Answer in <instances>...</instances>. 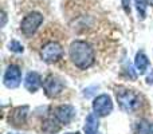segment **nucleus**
I'll return each instance as SVG.
<instances>
[{
	"mask_svg": "<svg viewBox=\"0 0 153 134\" xmlns=\"http://www.w3.org/2000/svg\"><path fill=\"white\" fill-rule=\"evenodd\" d=\"M69 55L71 62L81 70H86L93 66L95 61L94 50L93 47L85 40H75L70 44Z\"/></svg>",
	"mask_w": 153,
	"mask_h": 134,
	"instance_id": "obj_1",
	"label": "nucleus"
},
{
	"mask_svg": "<svg viewBox=\"0 0 153 134\" xmlns=\"http://www.w3.org/2000/svg\"><path fill=\"white\" fill-rule=\"evenodd\" d=\"M116 98L121 110L126 113H133L141 106V95L128 87H117Z\"/></svg>",
	"mask_w": 153,
	"mask_h": 134,
	"instance_id": "obj_2",
	"label": "nucleus"
},
{
	"mask_svg": "<svg viewBox=\"0 0 153 134\" xmlns=\"http://www.w3.org/2000/svg\"><path fill=\"white\" fill-rule=\"evenodd\" d=\"M63 56V48L58 42H48L40 50V58L43 59V62L51 64L56 63L58 61H61Z\"/></svg>",
	"mask_w": 153,
	"mask_h": 134,
	"instance_id": "obj_3",
	"label": "nucleus"
},
{
	"mask_svg": "<svg viewBox=\"0 0 153 134\" xmlns=\"http://www.w3.org/2000/svg\"><path fill=\"white\" fill-rule=\"evenodd\" d=\"M43 23V15L40 12L36 11H32L28 15L24 16V19L22 20L20 24V30L24 35L27 36H31L36 32V30L39 28V26Z\"/></svg>",
	"mask_w": 153,
	"mask_h": 134,
	"instance_id": "obj_4",
	"label": "nucleus"
},
{
	"mask_svg": "<svg viewBox=\"0 0 153 134\" xmlns=\"http://www.w3.org/2000/svg\"><path fill=\"white\" fill-rule=\"evenodd\" d=\"M65 89V83L55 75H48L43 82V90L48 98H56Z\"/></svg>",
	"mask_w": 153,
	"mask_h": 134,
	"instance_id": "obj_5",
	"label": "nucleus"
},
{
	"mask_svg": "<svg viewBox=\"0 0 153 134\" xmlns=\"http://www.w3.org/2000/svg\"><path fill=\"white\" fill-rule=\"evenodd\" d=\"M93 110L98 117H106L113 111V102L108 94L98 95L93 102Z\"/></svg>",
	"mask_w": 153,
	"mask_h": 134,
	"instance_id": "obj_6",
	"label": "nucleus"
},
{
	"mask_svg": "<svg viewBox=\"0 0 153 134\" xmlns=\"http://www.w3.org/2000/svg\"><path fill=\"white\" fill-rule=\"evenodd\" d=\"M3 82H4L5 87H8V89H16V87H19V84H20V82H22L20 68L18 66H15V64L8 66L4 73Z\"/></svg>",
	"mask_w": 153,
	"mask_h": 134,
	"instance_id": "obj_7",
	"label": "nucleus"
},
{
	"mask_svg": "<svg viewBox=\"0 0 153 134\" xmlns=\"http://www.w3.org/2000/svg\"><path fill=\"white\" fill-rule=\"evenodd\" d=\"M54 117L61 125H67L73 121L75 117V109L71 105H62L58 106L54 111Z\"/></svg>",
	"mask_w": 153,
	"mask_h": 134,
	"instance_id": "obj_8",
	"label": "nucleus"
},
{
	"mask_svg": "<svg viewBox=\"0 0 153 134\" xmlns=\"http://www.w3.org/2000/svg\"><path fill=\"white\" fill-rule=\"evenodd\" d=\"M27 113H28V106H19L15 107L12 111H10V124L13 126H22L26 124Z\"/></svg>",
	"mask_w": 153,
	"mask_h": 134,
	"instance_id": "obj_9",
	"label": "nucleus"
},
{
	"mask_svg": "<svg viewBox=\"0 0 153 134\" xmlns=\"http://www.w3.org/2000/svg\"><path fill=\"white\" fill-rule=\"evenodd\" d=\"M42 76L39 75L35 71H31L26 75V79H24V87L28 90L30 93H35L39 90V87L42 86Z\"/></svg>",
	"mask_w": 153,
	"mask_h": 134,
	"instance_id": "obj_10",
	"label": "nucleus"
},
{
	"mask_svg": "<svg viewBox=\"0 0 153 134\" xmlns=\"http://www.w3.org/2000/svg\"><path fill=\"white\" fill-rule=\"evenodd\" d=\"M97 114L91 113L87 115L86 118V124H85V133L86 134H95L98 132V127H100V122H98Z\"/></svg>",
	"mask_w": 153,
	"mask_h": 134,
	"instance_id": "obj_11",
	"label": "nucleus"
},
{
	"mask_svg": "<svg viewBox=\"0 0 153 134\" xmlns=\"http://www.w3.org/2000/svg\"><path fill=\"white\" fill-rule=\"evenodd\" d=\"M134 66H136V68H137V71H138L140 74H145V71L148 70L149 61H148L146 55L143 53V51L137 53V55H136V59H134Z\"/></svg>",
	"mask_w": 153,
	"mask_h": 134,
	"instance_id": "obj_12",
	"label": "nucleus"
},
{
	"mask_svg": "<svg viewBox=\"0 0 153 134\" xmlns=\"http://www.w3.org/2000/svg\"><path fill=\"white\" fill-rule=\"evenodd\" d=\"M59 125L61 124L56 121L55 117L51 118V119H46V121L43 122V132H45L46 134H54V133H56L59 129H61Z\"/></svg>",
	"mask_w": 153,
	"mask_h": 134,
	"instance_id": "obj_13",
	"label": "nucleus"
},
{
	"mask_svg": "<svg viewBox=\"0 0 153 134\" xmlns=\"http://www.w3.org/2000/svg\"><path fill=\"white\" fill-rule=\"evenodd\" d=\"M136 133L137 134H153V124L148 119H141L137 122L136 126Z\"/></svg>",
	"mask_w": 153,
	"mask_h": 134,
	"instance_id": "obj_14",
	"label": "nucleus"
},
{
	"mask_svg": "<svg viewBox=\"0 0 153 134\" xmlns=\"http://www.w3.org/2000/svg\"><path fill=\"white\" fill-rule=\"evenodd\" d=\"M136 1V7H137L138 15H140L141 19L145 18V7H146V0H134Z\"/></svg>",
	"mask_w": 153,
	"mask_h": 134,
	"instance_id": "obj_15",
	"label": "nucleus"
},
{
	"mask_svg": "<svg viewBox=\"0 0 153 134\" xmlns=\"http://www.w3.org/2000/svg\"><path fill=\"white\" fill-rule=\"evenodd\" d=\"M10 50L13 51V53H23L24 47L18 42V40H12V42L10 43Z\"/></svg>",
	"mask_w": 153,
	"mask_h": 134,
	"instance_id": "obj_16",
	"label": "nucleus"
},
{
	"mask_svg": "<svg viewBox=\"0 0 153 134\" xmlns=\"http://www.w3.org/2000/svg\"><path fill=\"white\" fill-rule=\"evenodd\" d=\"M121 3H122V7H124L125 12L128 15H130V0H121Z\"/></svg>",
	"mask_w": 153,
	"mask_h": 134,
	"instance_id": "obj_17",
	"label": "nucleus"
},
{
	"mask_svg": "<svg viewBox=\"0 0 153 134\" xmlns=\"http://www.w3.org/2000/svg\"><path fill=\"white\" fill-rule=\"evenodd\" d=\"M1 18H3V23H1V26H4V24H5V12H3V13H1Z\"/></svg>",
	"mask_w": 153,
	"mask_h": 134,
	"instance_id": "obj_18",
	"label": "nucleus"
},
{
	"mask_svg": "<svg viewBox=\"0 0 153 134\" xmlns=\"http://www.w3.org/2000/svg\"><path fill=\"white\" fill-rule=\"evenodd\" d=\"M146 1H148L151 5H153V0H146Z\"/></svg>",
	"mask_w": 153,
	"mask_h": 134,
	"instance_id": "obj_19",
	"label": "nucleus"
},
{
	"mask_svg": "<svg viewBox=\"0 0 153 134\" xmlns=\"http://www.w3.org/2000/svg\"><path fill=\"white\" fill-rule=\"evenodd\" d=\"M67 134H81L79 132H75V133H67Z\"/></svg>",
	"mask_w": 153,
	"mask_h": 134,
	"instance_id": "obj_20",
	"label": "nucleus"
}]
</instances>
